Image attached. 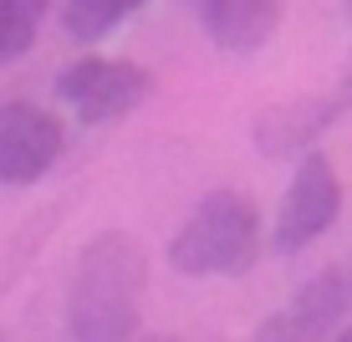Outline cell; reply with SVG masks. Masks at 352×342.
<instances>
[{"label": "cell", "mask_w": 352, "mask_h": 342, "mask_svg": "<svg viewBox=\"0 0 352 342\" xmlns=\"http://www.w3.org/2000/svg\"><path fill=\"white\" fill-rule=\"evenodd\" d=\"M153 92V77L138 62H123V56H77L72 67L56 72V97L77 113V123H118L128 118L143 97Z\"/></svg>", "instance_id": "4"}, {"label": "cell", "mask_w": 352, "mask_h": 342, "mask_svg": "<svg viewBox=\"0 0 352 342\" xmlns=\"http://www.w3.org/2000/svg\"><path fill=\"white\" fill-rule=\"evenodd\" d=\"M113 6H118V16H123V21H128V16H133V10H143V6H148V0H113Z\"/></svg>", "instance_id": "11"}, {"label": "cell", "mask_w": 352, "mask_h": 342, "mask_svg": "<svg viewBox=\"0 0 352 342\" xmlns=\"http://www.w3.org/2000/svg\"><path fill=\"white\" fill-rule=\"evenodd\" d=\"M41 21H46V0H0V67L21 62L31 52Z\"/></svg>", "instance_id": "9"}, {"label": "cell", "mask_w": 352, "mask_h": 342, "mask_svg": "<svg viewBox=\"0 0 352 342\" xmlns=\"http://www.w3.org/2000/svg\"><path fill=\"white\" fill-rule=\"evenodd\" d=\"M347 107L332 97H291V103H276L256 113V123H250V138H256L261 158H301L317 149V138L327 128L342 118Z\"/></svg>", "instance_id": "7"}, {"label": "cell", "mask_w": 352, "mask_h": 342, "mask_svg": "<svg viewBox=\"0 0 352 342\" xmlns=\"http://www.w3.org/2000/svg\"><path fill=\"white\" fill-rule=\"evenodd\" d=\"M337 103L352 113V52H347V67H342V82H337Z\"/></svg>", "instance_id": "10"}, {"label": "cell", "mask_w": 352, "mask_h": 342, "mask_svg": "<svg viewBox=\"0 0 352 342\" xmlns=\"http://www.w3.org/2000/svg\"><path fill=\"white\" fill-rule=\"evenodd\" d=\"M347 6H352V0H347Z\"/></svg>", "instance_id": "12"}, {"label": "cell", "mask_w": 352, "mask_h": 342, "mask_svg": "<svg viewBox=\"0 0 352 342\" xmlns=\"http://www.w3.org/2000/svg\"><path fill=\"white\" fill-rule=\"evenodd\" d=\"M168 271L179 276H245L261 261V210L240 189H214L189 210V220L168 240Z\"/></svg>", "instance_id": "2"}, {"label": "cell", "mask_w": 352, "mask_h": 342, "mask_svg": "<svg viewBox=\"0 0 352 342\" xmlns=\"http://www.w3.org/2000/svg\"><path fill=\"white\" fill-rule=\"evenodd\" d=\"M342 215V184H337V169L322 149L296 158V174L281 194V210H276V230L271 246L276 255H301L307 246H317L327 230Z\"/></svg>", "instance_id": "3"}, {"label": "cell", "mask_w": 352, "mask_h": 342, "mask_svg": "<svg viewBox=\"0 0 352 342\" xmlns=\"http://www.w3.org/2000/svg\"><path fill=\"white\" fill-rule=\"evenodd\" d=\"M148 250L128 230H102L77 255L67 291V332L82 342H123L143 322Z\"/></svg>", "instance_id": "1"}, {"label": "cell", "mask_w": 352, "mask_h": 342, "mask_svg": "<svg viewBox=\"0 0 352 342\" xmlns=\"http://www.w3.org/2000/svg\"><path fill=\"white\" fill-rule=\"evenodd\" d=\"M67 153V128L41 103H0V184L26 189Z\"/></svg>", "instance_id": "5"}, {"label": "cell", "mask_w": 352, "mask_h": 342, "mask_svg": "<svg viewBox=\"0 0 352 342\" xmlns=\"http://www.w3.org/2000/svg\"><path fill=\"white\" fill-rule=\"evenodd\" d=\"M204 36L230 56H256L281 31V0H194Z\"/></svg>", "instance_id": "8"}, {"label": "cell", "mask_w": 352, "mask_h": 342, "mask_svg": "<svg viewBox=\"0 0 352 342\" xmlns=\"http://www.w3.org/2000/svg\"><path fill=\"white\" fill-rule=\"evenodd\" d=\"M352 317V266H327L311 281H301L291 291L286 307H276L265 322L256 327V337H271V342H307V337H337Z\"/></svg>", "instance_id": "6"}]
</instances>
